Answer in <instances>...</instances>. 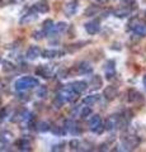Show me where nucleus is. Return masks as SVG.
Returning <instances> with one entry per match:
<instances>
[{
  "instance_id": "obj_21",
  "label": "nucleus",
  "mask_w": 146,
  "mask_h": 152,
  "mask_svg": "<svg viewBox=\"0 0 146 152\" xmlns=\"http://www.w3.org/2000/svg\"><path fill=\"white\" fill-rule=\"evenodd\" d=\"M37 19V15L34 13H29V14H26V15H23V18L21 19V23L22 24H24V23H31V22H34Z\"/></svg>"
},
{
  "instance_id": "obj_40",
  "label": "nucleus",
  "mask_w": 146,
  "mask_h": 152,
  "mask_svg": "<svg viewBox=\"0 0 146 152\" xmlns=\"http://www.w3.org/2000/svg\"><path fill=\"white\" fill-rule=\"evenodd\" d=\"M95 1H98V3H106V0H95Z\"/></svg>"
},
{
  "instance_id": "obj_15",
  "label": "nucleus",
  "mask_w": 146,
  "mask_h": 152,
  "mask_svg": "<svg viewBox=\"0 0 146 152\" xmlns=\"http://www.w3.org/2000/svg\"><path fill=\"white\" fill-rule=\"evenodd\" d=\"M118 126V119L113 115V117H111V118H108V119L106 121V124H104V127H106V129H108V131H112V129H114V128Z\"/></svg>"
},
{
  "instance_id": "obj_37",
  "label": "nucleus",
  "mask_w": 146,
  "mask_h": 152,
  "mask_svg": "<svg viewBox=\"0 0 146 152\" xmlns=\"http://www.w3.org/2000/svg\"><path fill=\"white\" fill-rule=\"evenodd\" d=\"M33 38L34 39H41L42 38V32H34L33 33Z\"/></svg>"
},
{
  "instance_id": "obj_4",
  "label": "nucleus",
  "mask_w": 146,
  "mask_h": 152,
  "mask_svg": "<svg viewBox=\"0 0 146 152\" xmlns=\"http://www.w3.org/2000/svg\"><path fill=\"white\" fill-rule=\"evenodd\" d=\"M140 140L136 136H127L122 140V146L125 147V150H134L139 146Z\"/></svg>"
},
{
  "instance_id": "obj_7",
  "label": "nucleus",
  "mask_w": 146,
  "mask_h": 152,
  "mask_svg": "<svg viewBox=\"0 0 146 152\" xmlns=\"http://www.w3.org/2000/svg\"><path fill=\"white\" fill-rule=\"evenodd\" d=\"M128 102L137 104L140 102H144V98H142V95L137 91V90L131 89V90H128Z\"/></svg>"
},
{
  "instance_id": "obj_19",
  "label": "nucleus",
  "mask_w": 146,
  "mask_h": 152,
  "mask_svg": "<svg viewBox=\"0 0 146 152\" xmlns=\"http://www.w3.org/2000/svg\"><path fill=\"white\" fill-rule=\"evenodd\" d=\"M61 55H62V52L61 51H57V50H46L43 52V57H46V58H54V57H60Z\"/></svg>"
},
{
  "instance_id": "obj_28",
  "label": "nucleus",
  "mask_w": 146,
  "mask_h": 152,
  "mask_svg": "<svg viewBox=\"0 0 146 152\" xmlns=\"http://www.w3.org/2000/svg\"><path fill=\"white\" fill-rule=\"evenodd\" d=\"M12 138V134L9 132H1L0 133V141L1 142H9Z\"/></svg>"
},
{
  "instance_id": "obj_18",
  "label": "nucleus",
  "mask_w": 146,
  "mask_h": 152,
  "mask_svg": "<svg viewBox=\"0 0 146 152\" xmlns=\"http://www.w3.org/2000/svg\"><path fill=\"white\" fill-rule=\"evenodd\" d=\"M67 29V24L65 22H59L56 26H54V29L51 31V33H62Z\"/></svg>"
},
{
  "instance_id": "obj_32",
  "label": "nucleus",
  "mask_w": 146,
  "mask_h": 152,
  "mask_svg": "<svg viewBox=\"0 0 146 152\" xmlns=\"http://www.w3.org/2000/svg\"><path fill=\"white\" fill-rule=\"evenodd\" d=\"M51 131H52L55 134H64V131L61 129V128H57V127H52L51 128Z\"/></svg>"
},
{
  "instance_id": "obj_8",
  "label": "nucleus",
  "mask_w": 146,
  "mask_h": 152,
  "mask_svg": "<svg viewBox=\"0 0 146 152\" xmlns=\"http://www.w3.org/2000/svg\"><path fill=\"white\" fill-rule=\"evenodd\" d=\"M104 72H106V77L108 80L113 79V76L116 75V69H114V61H108L106 64V67H104Z\"/></svg>"
},
{
  "instance_id": "obj_9",
  "label": "nucleus",
  "mask_w": 146,
  "mask_h": 152,
  "mask_svg": "<svg viewBox=\"0 0 146 152\" xmlns=\"http://www.w3.org/2000/svg\"><path fill=\"white\" fill-rule=\"evenodd\" d=\"M117 94H118V91H117V89L114 86H107L104 89V91H103V96H104L107 100H113Z\"/></svg>"
},
{
  "instance_id": "obj_26",
  "label": "nucleus",
  "mask_w": 146,
  "mask_h": 152,
  "mask_svg": "<svg viewBox=\"0 0 146 152\" xmlns=\"http://www.w3.org/2000/svg\"><path fill=\"white\" fill-rule=\"evenodd\" d=\"M37 129L40 132H46L50 129V124L47 122H40L38 124H37Z\"/></svg>"
},
{
  "instance_id": "obj_23",
  "label": "nucleus",
  "mask_w": 146,
  "mask_h": 152,
  "mask_svg": "<svg viewBox=\"0 0 146 152\" xmlns=\"http://www.w3.org/2000/svg\"><path fill=\"white\" fill-rule=\"evenodd\" d=\"M42 29H43V32L45 33H50L51 31L54 29V22L52 20H46L45 23H43V27H42Z\"/></svg>"
},
{
  "instance_id": "obj_27",
  "label": "nucleus",
  "mask_w": 146,
  "mask_h": 152,
  "mask_svg": "<svg viewBox=\"0 0 146 152\" xmlns=\"http://www.w3.org/2000/svg\"><path fill=\"white\" fill-rule=\"evenodd\" d=\"M37 96L41 98V99H43L47 96V88L46 86H40L38 90H37Z\"/></svg>"
},
{
  "instance_id": "obj_30",
  "label": "nucleus",
  "mask_w": 146,
  "mask_h": 152,
  "mask_svg": "<svg viewBox=\"0 0 146 152\" xmlns=\"http://www.w3.org/2000/svg\"><path fill=\"white\" fill-rule=\"evenodd\" d=\"M21 117H22L23 121H27V122L32 119V114H31V112H28V110H23L22 114H21Z\"/></svg>"
},
{
  "instance_id": "obj_35",
  "label": "nucleus",
  "mask_w": 146,
  "mask_h": 152,
  "mask_svg": "<svg viewBox=\"0 0 146 152\" xmlns=\"http://www.w3.org/2000/svg\"><path fill=\"white\" fill-rule=\"evenodd\" d=\"M97 12H98V8H90L87 10V15H92V14L97 13Z\"/></svg>"
},
{
  "instance_id": "obj_10",
  "label": "nucleus",
  "mask_w": 146,
  "mask_h": 152,
  "mask_svg": "<svg viewBox=\"0 0 146 152\" xmlns=\"http://www.w3.org/2000/svg\"><path fill=\"white\" fill-rule=\"evenodd\" d=\"M26 55H27V58L28 60L33 61V60H36L37 57L41 55V51H40V48L37 46H31L27 50V53Z\"/></svg>"
},
{
  "instance_id": "obj_36",
  "label": "nucleus",
  "mask_w": 146,
  "mask_h": 152,
  "mask_svg": "<svg viewBox=\"0 0 146 152\" xmlns=\"http://www.w3.org/2000/svg\"><path fill=\"white\" fill-rule=\"evenodd\" d=\"M5 117H7V109H5V108H3L1 110H0V121L4 119Z\"/></svg>"
},
{
  "instance_id": "obj_34",
  "label": "nucleus",
  "mask_w": 146,
  "mask_h": 152,
  "mask_svg": "<svg viewBox=\"0 0 146 152\" xmlns=\"http://www.w3.org/2000/svg\"><path fill=\"white\" fill-rule=\"evenodd\" d=\"M64 146H65L64 143H61V145H56V146H54V147H52V151H57V150H59V151H62V150H64Z\"/></svg>"
},
{
  "instance_id": "obj_14",
  "label": "nucleus",
  "mask_w": 146,
  "mask_h": 152,
  "mask_svg": "<svg viewBox=\"0 0 146 152\" xmlns=\"http://www.w3.org/2000/svg\"><path fill=\"white\" fill-rule=\"evenodd\" d=\"M36 74L45 79H48V77H51V69L48 66H40V67L36 70Z\"/></svg>"
},
{
  "instance_id": "obj_6",
  "label": "nucleus",
  "mask_w": 146,
  "mask_h": 152,
  "mask_svg": "<svg viewBox=\"0 0 146 152\" xmlns=\"http://www.w3.org/2000/svg\"><path fill=\"white\" fill-rule=\"evenodd\" d=\"M78 9H79L78 3L76 1H71V3H67L66 5H65L64 12H65V14H66V17H73V15L76 14Z\"/></svg>"
},
{
  "instance_id": "obj_5",
  "label": "nucleus",
  "mask_w": 146,
  "mask_h": 152,
  "mask_svg": "<svg viewBox=\"0 0 146 152\" xmlns=\"http://www.w3.org/2000/svg\"><path fill=\"white\" fill-rule=\"evenodd\" d=\"M101 29V26H99V22L97 20H90L85 23V31L89 33V34H97Z\"/></svg>"
},
{
  "instance_id": "obj_22",
  "label": "nucleus",
  "mask_w": 146,
  "mask_h": 152,
  "mask_svg": "<svg viewBox=\"0 0 146 152\" xmlns=\"http://www.w3.org/2000/svg\"><path fill=\"white\" fill-rule=\"evenodd\" d=\"M98 99H99V96H98V95H89V96H87L85 99H84V104H88V105H93L94 103L98 102Z\"/></svg>"
},
{
  "instance_id": "obj_25",
  "label": "nucleus",
  "mask_w": 146,
  "mask_h": 152,
  "mask_svg": "<svg viewBox=\"0 0 146 152\" xmlns=\"http://www.w3.org/2000/svg\"><path fill=\"white\" fill-rule=\"evenodd\" d=\"M65 126H66V129L69 131V132H71V133H75L76 131V124L74 123V121H66L65 122Z\"/></svg>"
},
{
  "instance_id": "obj_29",
  "label": "nucleus",
  "mask_w": 146,
  "mask_h": 152,
  "mask_svg": "<svg viewBox=\"0 0 146 152\" xmlns=\"http://www.w3.org/2000/svg\"><path fill=\"white\" fill-rule=\"evenodd\" d=\"M92 114V109L89 108V107H84L83 109H81V113H80V115H81L83 118H87V117H89Z\"/></svg>"
},
{
  "instance_id": "obj_2",
  "label": "nucleus",
  "mask_w": 146,
  "mask_h": 152,
  "mask_svg": "<svg viewBox=\"0 0 146 152\" xmlns=\"http://www.w3.org/2000/svg\"><path fill=\"white\" fill-rule=\"evenodd\" d=\"M76 91L71 88V85L70 86H66V88H62L60 90V93H59V96L62 99L64 102H73L76 99Z\"/></svg>"
},
{
  "instance_id": "obj_12",
  "label": "nucleus",
  "mask_w": 146,
  "mask_h": 152,
  "mask_svg": "<svg viewBox=\"0 0 146 152\" xmlns=\"http://www.w3.org/2000/svg\"><path fill=\"white\" fill-rule=\"evenodd\" d=\"M132 31L136 33V34H139L140 37H145L146 36V24L139 20L136 23V26L132 28Z\"/></svg>"
},
{
  "instance_id": "obj_24",
  "label": "nucleus",
  "mask_w": 146,
  "mask_h": 152,
  "mask_svg": "<svg viewBox=\"0 0 146 152\" xmlns=\"http://www.w3.org/2000/svg\"><path fill=\"white\" fill-rule=\"evenodd\" d=\"M128 13H130V10L128 9H117V10H114V15L116 17H118V18H125V17H127L128 15Z\"/></svg>"
},
{
  "instance_id": "obj_11",
  "label": "nucleus",
  "mask_w": 146,
  "mask_h": 152,
  "mask_svg": "<svg viewBox=\"0 0 146 152\" xmlns=\"http://www.w3.org/2000/svg\"><path fill=\"white\" fill-rule=\"evenodd\" d=\"M71 88H73L78 94H80V93H83V91H85V90H87L88 83H87V81H83V80H80V81H75V83L71 84Z\"/></svg>"
},
{
  "instance_id": "obj_33",
  "label": "nucleus",
  "mask_w": 146,
  "mask_h": 152,
  "mask_svg": "<svg viewBox=\"0 0 146 152\" xmlns=\"http://www.w3.org/2000/svg\"><path fill=\"white\" fill-rule=\"evenodd\" d=\"M13 69H14V67H13V65H12V64L4 62V67H3L4 71H10V70H13Z\"/></svg>"
},
{
  "instance_id": "obj_17",
  "label": "nucleus",
  "mask_w": 146,
  "mask_h": 152,
  "mask_svg": "<svg viewBox=\"0 0 146 152\" xmlns=\"http://www.w3.org/2000/svg\"><path fill=\"white\" fill-rule=\"evenodd\" d=\"M89 85H90L92 89H99L102 86V79H101V76L94 75L93 77H92V80H90V83H89Z\"/></svg>"
},
{
  "instance_id": "obj_3",
  "label": "nucleus",
  "mask_w": 146,
  "mask_h": 152,
  "mask_svg": "<svg viewBox=\"0 0 146 152\" xmlns=\"http://www.w3.org/2000/svg\"><path fill=\"white\" fill-rule=\"evenodd\" d=\"M89 127L93 132H95L97 134H101V133L106 129V127L102 124V119L99 115H93L89 121Z\"/></svg>"
},
{
  "instance_id": "obj_20",
  "label": "nucleus",
  "mask_w": 146,
  "mask_h": 152,
  "mask_svg": "<svg viewBox=\"0 0 146 152\" xmlns=\"http://www.w3.org/2000/svg\"><path fill=\"white\" fill-rule=\"evenodd\" d=\"M17 146L19 147V150H22V151H28V150H31V143H29V142H28V140H26V138L19 140V142H17Z\"/></svg>"
},
{
  "instance_id": "obj_38",
  "label": "nucleus",
  "mask_w": 146,
  "mask_h": 152,
  "mask_svg": "<svg viewBox=\"0 0 146 152\" xmlns=\"http://www.w3.org/2000/svg\"><path fill=\"white\" fill-rule=\"evenodd\" d=\"M13 0H0V5L4 7V5H8L9 3H12Z\"/></svg>"
},
{
  "instance_id": "obj_13",
  "label": "nucleus",
  "mask_w": 146,
  "mask_h": 152,
  "mask_svg": "<svg viewBox=\"0 0 146 152\" xmlns=\"http://www.w3.org/2000/svg\"><path fill=\"white\" fill-rule=\"evenodd\" d=\"M48 9H50L48 3L43 1V0H42V1L36 3L33 5V10H36L37 13H47V12H48Z\"/></svg>"
},
{
  "instance_id": "obj_1",
  "label": "nucleus",
  "mask_w": 146,
  "mask_h": 152,
  "mask_svg": "<svg viewBox=\"0 0 146 152\" xmlns=\"http://www.w3.org/2000/svg\"><path fill=\"white\" fill-rule=\"evenodd\" d=\"M14 85H15V90H18V91H23V90L37 86V85H38V80L32 77V76H24V77L18 79Z\"/></svg>"
},
{
  "instance_id": "obj_39",
  "label": "nucleus",
  "mask_w": 146,
  "mask_h": 152,
  "mask_svg": "<svg viewBox=\"0 0 146 152\" xmlns=\"http://www.w3.org/2000/svg\"><path fill=\"white\" fill-rule=\"evenodd\" d=\"M144 86L146 88V75L144 76Z\"/></svg>"
},
{
  "instance_id": "obj_16",
  "label": "nucleus",
  "mask_w": 146,
  "mask_h": 152,
  "mask_svg": "<svg viewBox=\"0 0 146 152\" xmlns=\"http://www.w3.org/2000/svg\"><path fill=\"white\" fill-rule=\"evenodd\" d=\"M78 70H79V72H81V74H90L93 71V67L89 62H80L78 65Z\"/></svg>"
},
{
  "instance_id": "obj_31",
  "label": "nucleus",
  "mask_w": 146,
  "mask_h": 152,
  "mask_svg": "<svg viewBox=\"0 0 146 152\" xmlns=\"http://www.w3.org/2000/svg\"><path fill=\"white\" fill-rule=\"evenodd\" d=\"M70 147H71L73 150H79V148H80V142H79L78 140L70 141Z\"/></svg>"
}]
</instances>
